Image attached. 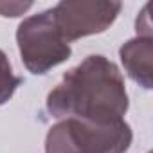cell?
Here are the masks:
<instances>
[{"instance_id": "obj_3", "label": "cell", "mask_w": 153, "mask_h": 153, "mask_svg": "<svg viewBox=\"0 0 153 153\" xmlns=\"http://www.w3.org/2000/svg\"><path fill=\"white\" fill-rule=\"evenodd\" d=\"M16 43L24 67L36 76L47 74L72 54L70 45L58 31L52 9L25 18L16 29Z\"/></svg>"}, {"instance_id": "obj_1", "label": "cell", "mask_w": 153, "mask_h": 153, "mask_svg": "<svg viewBox=\"0 0 153 153\" xmlns=\"http://www.w3.org/2000/svg\"><path fill=\"white\" fill-rule=\"evenodd\" d=\"M128 106V92L119 67L101 54L87 56L67 70L47 96V110L56 119L119 123L124 121Z\"/></svg>"}, {"instance_id": "obj_5", "label": "cell", "mask_w": 153, "mask_h": 153, "mask_svg": "<svg viewBox=\"0 0 153 153\" xmlns=\"http://www.w3.org/2000/svg\"><path fill=\"white\" fill-rule=\"evenodd\" d=\"M128 76L142 88H153V36H137L119 49Z\"/></svg>"}, {"instance_id": "obj_4", "label": "cell", "mask_w": 153, "mask_h": 153, "mask_svg": "<svg viewBox=\"0 0 153 153\" xmlns=\"http://www.w3.org/2000/svg\"><path fill=\"white\" fill-rule=\"evenodd\" d=\"M121 9V2H88V0L70 2V0H63L52 7V16L61 38L67 43H70L79 38L106 31L115 22Z\"/></svg>"}, {"instance_id": "obj_6", "label": "cell", "mask_w": 153, "mask_h": 153, "mask_svg": "<svg viewBox=\"0 0 153 153\" xmlns=\"http://www.w3.org/2000/svg\"><path fill=\"white\" fill-rule=\"evenodd\" d=\"M24 83L20 76L13 72L11 61L6 56V52L0 49V106L6 105L16 92V88Z\"/></svg>"}, {"instance_id": "obj_7", "label": "cell", "mask_w": 153, "mask_h": 153, "mask_svg": "<svg viewBox=\"0 0 153 153\" xmlns=\"http://www.w3.org/2000/svg\"><path fill=\"white\" fill-rule=\"evenodd\" d=\"M33 7V2H0V15L2 16H20Z\"/></svg>"}, {"instance_id": "obj_2", "label": "cell", "mask_w": 153, "mask_h": 153, "mask_svg": "<svg viewBox=\"0 0 153 153\" xmlns=\"http://www.w3.org/2000/svg\"><path fill=\"white\" fill-rule=\"evenodd\" d=\"M133 131L126 121L97 124L67 117L51 126L45 153H126Z\"/></svg>"}]
</instances>
